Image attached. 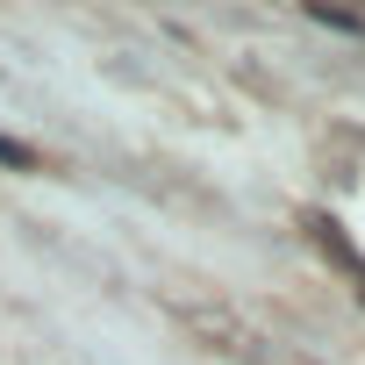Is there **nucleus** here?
<instances>
[{
    "mask_svg": "<svg viewBox=\"0 0 365 365\" xmlns=\"http://www.w3.org/2000/svg\"><path fill=\"white\" fill-rule=\"evenodd\" d=\"M308 237H315V251H322V258H329V265H336V272H344V279H351V287L365 294V258H358V251L344 244V230H336L329 215H308Z\"/></svg>",
    "mask_w": 365,
    "mask_h": 365,
    "instance_id": "nucleus-1",
    "label": "nucleus"
},
{
    "mask_svg": "<svg viewBox=\"0 0 365 365\" xmlns=\"http://www.w3.org/2000/svg\"><path fill=\"white\" fill-rule=\"evenodd\" d=\"M0 165H15V172H43V150L15 143V136H0Z\"/></svg>",
    "mask_w": 365,
    "mask_h": 365,
    "instance_id": "nucleus-2",
    "label": "nucleus"
}]
</instances>
